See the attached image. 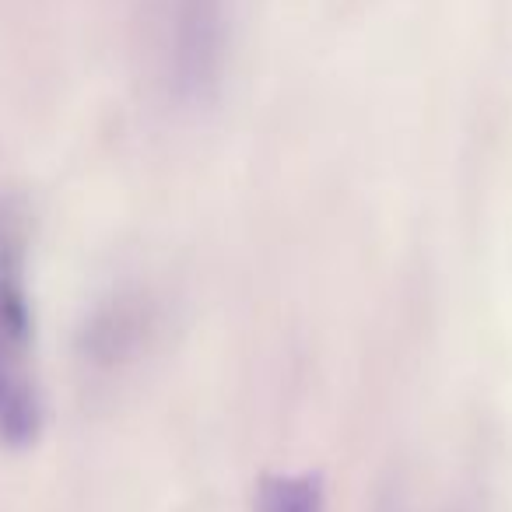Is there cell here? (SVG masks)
Wrapping results in <instances>:
<instances>
[{"label":"cell","instance_id":"3957f363","mask_svg":"<svg viewBox=\"0 0 512 512\" xmlns=\"http://www.w3.org/2000/svg\"><path fill=\"white\" fill-rule=\"evenodd\" d=\"M22 351L0 337V442L4 446H29L43 428V400L29 376Z\"/></svg>","mask_w":512,"mask_h":512},{"label":"cell","instance_id":"277c9868","mask_svg":"<svg viewBox=\"0 0 512 512\" xmlns=\"http://www.w3.org/2000/svg\"><path fill=\"white\" fill-rule=\"evenodd\" d=\"M256 512H323V481L316 474H271L256 488Z\"/></svg>","mask_w":512,"mask_h":512},{"label":"cell","instance_id":"6da1fadb","mask_svg":"<svg viewBox=\"0 0 512 512\" xmlns=\"http://www.w3.org/2000/svg\"><path fill=\"white\" fill-rule=\"evenodd\" d=\"M228 32V0H169V81L183 102H204L218 92Z\"/></svg>","mask_w":512,"mask_h":512},{"label":"cell","instance_id":"7a4b0ae2","mask_svg":"<svg viewBox=\"0 0 512 512\" xmlns=\"http://www.w3.org/2000/svg\"><path fill=\"white\" fill-rule=\"evenodd\" d=\"M29 225L15 200H0V337L15 351L32 348V302H29Z\"/></svg>","mask_w":512,"mask_h":512},{"label":"cell","instance_id":"5b68a950","mask_svg":"<svg viewBox=\"0 0 512 512\" xmlns=\"http://www.w3.org/2000/svg\"><path fill=\"white\" fill-rule=\"evenodd\" d=\"M379 512H432V509L414 502V498H407V495H390L383 505H379Z\"/></svg>","mask_w":512,"mask_h":512}]
</instances>
